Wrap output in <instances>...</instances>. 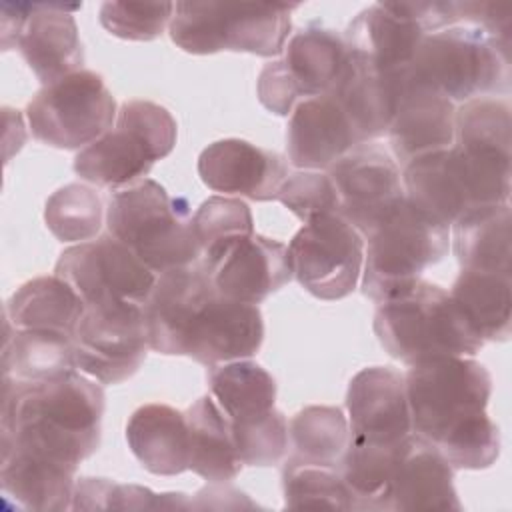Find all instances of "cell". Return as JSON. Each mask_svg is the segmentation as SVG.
I'll list each match as a JSON object with an SVG mask.
<instances>
[{"instance_id": "1", "label": "cell", "mask_w": 512, "mask_h": 512, "mask_svg": "<svg viewBox=\"0 0 512 512\" xmlns=\"http://www.w3.org/2000/svg\"><path fill=\"white\" fill-rule=\"evenodd\" d=\"M104 390L74 370L46 382L2 376V448H20L78 470L102 436Z\"/></svg>"}, {"instance_id": "2", "label": "cell", "mask_w": 512, "mask_h": 512, "mask_svg": "<svg viewBox=\"0 0 512 512\" xmlns=\"http://www.w3.org/2000/svg\"><path fill=\"white\" fill-rule=\"evenodd\" d=\"M374 334L408 366L446 356L474 358L484 346L450 292L422 278L378 304Z\"/></svg>"}, {"instance_id": "3", "label": "cell", "mask_w": 512, "mask_h": 512, "mask_svg": "<svg viewBox=\"0 0 512 512\" xmlns=\"http://www.w3.org/2000/svg\"><path fill=\"white\" fill-rule=\"evenodd\" d=\"M108 234L126 244L154 274L200 262L202 250L184 198L152 178L116 190L106 208Z\"/></svg>"}, {"instance_id": "4", "label": "cell", "mask_w": 512, "mask_h": 512, "mask_svg": "<svg viewBox=\"0 0 512 512\" xmlns=\"http://www.w3.org/2000/svg\"><path fill=\"white\" fill-rule=\"evenodd\" d=\"M402 80L460 104L508 92L510 44L474 26H448L424 36Z\"/></svg>"}, {"instance_id": "5", "label": "cell", "mask_w": 512, "mask_h": 512, "mask_svg": "<svg viewBox=\"0 0 512 512\" xmlns=\"http://www.w3.org/2000/svg\"><path fill=\"white\" fill-rule=\"evenodd\" d=\"M510 182L508 162L468 154L454 144L414 158L402 170L406 200L446 228L472 208L506 204Z\"/></svg>"}, {"instance_id": "6", "label": "cell", "mask_w": 512, "mask_h": 512, "mask_svg": "<svg viewBox=\"0 0 512 512\" xmlns=\"http://www.w3.org/2000/svg\"><path fill=\"white\" fill-rule=\"evenodd\" d=\"M412 432L436 450L486 416L492 376L466 356L434 358L404 374Z\"/></svg>"}, {"instance_id": "7", "label": "cell", "mask_w": 512, "mask_h": 512, "mask_svg": "<svg viewBox=\"0 0 512 512\" xmlns=\"http://www.w3.org/2000/svg\"><path fill=\"white\" fill-rule=\"evenodd\" d=\"M296 8L298 4L280 2H176L168 32L188 54L230 50L270 58L284 52Z\"/></svg>"}, {"instance_id": "8", "label": "cell", "mask_w": 512, "mask_h": 512, "mask_svg": "<svg viewBox=\"0 0 512 512\" xmlns=\"http://www.w3.org/2000/svg\"><path fill=\"white\" fill-rule=\"evenodd\" d=\"M178 138L174 116L150 100H128L120 106L116 124L74 158V172L100 188H126L166 158Z\"/></svg>"}, {"instance_id": "9", "label": "cell", "mask_w": 512, "mask_h": 512, "mask_svg": "<svg viewBox=\"0 0 512 512\" xmlns=\"http://www.w3.org/2000/svg\"><path fill=\"white\" fill-rule=\"evenodd\" d=\"M362 292L376 304L420 280L450 246V228L434 222L406 198L364 238Z\"/></svg>"}, {"instance_id": "10", "label": "cell", "mask_w": 512, "mask_h": 512, "mask_svg": "<svg viewBox=\"0 0 512 512\" xmlns=\"http://www.w3.org/2000/svg\"><path fill=\"white\" fill-rule=\"evenodd\" d=\"M116 100L100 74L72 72L42 86L26 106L32 136L52 148L82 150L112 128Z\"/></svg>"}, {"instance_id": "11", "label": "cell", "mask_w": 512, "mask_h": 512, "mask_svg": "<svg viewBox=\"0 0 512 512\" xmlns=\"http://www.w3.org/2000/svg\"><path fill=\"white\" fill-rule=\"evenodd\" d=\"M292 278L320 300L354 292L364 266V236L340 214L306 222L288 244Z\"/></svg>"}, {"instance_id": "12", "label": "cell", "mask_w": 512, "mask_h": 512, "mask_svg": "<svg viewBox=\"0 0 512 512\" xmlns=\"http://www.w3.org/2000/svg\"><path fill=\"white\" fill-rule=\"evenodd\" d=\"M142 306L90 304L74 332L76 368L100 384H120L136 374L148 350Z\"/></svg>"}, {"instance_id": "13", "label": "cell", "mask_w": 512, "mask_h": 512, "mask_svg": "<svg viewBox=\"0 0 512 512\" xmlns=\"http://www.w3.org/2000/svg\"><path fill=\"white\" fill-rule=\"evenodd\" d=\"M86 306L128 302L144 306L156 274L112 234L66 248L54 268Z\"/></svg>"}, {"instance_id": "14", "label": "cell", "mask_w": 512, "mask_h": 512, "mask_svg": "<svg viewBox=\"0 0 512 512\" xmlns=\"http://www.w3.org/2000/svg\"><path fill=\"white\" fill-rule=\"evenodd\" d=\"M340 200V216L364 238L406 198L402 172L382 146L364 142L348 150L330 168Z\"/></svg>"}, {"instance_id": "15", "label": "cell", "mask_w": 512, "mask_h": 512, "mask_svg": "<svg viewBox=\"0 0 512 512\" xmlns=\"http://www.w3.org/2000/svg\"><path fill=\"white\" fill-rule=\"evenodd\" d=\"M200 266L220 296L252 306H258L292 280L288 246L260 234L236 240L220 252L200 258Z\"/></svg>"}, {"instance_id": "16", "label": "cell", "mask_w": 512, "mask_h": 512, "mask_svg": "<svg viewBox=\"0 0 512 512\" xmlns=\"http://www.w3.org/2000/svg\"><path fill=\"white\" fill-rule=\"evenodd\" d=\"M288 174L290 168L282 154L240 138L216 140L198 156L200 180L222 196L276 200Z\"/></svg>"}, {"instance_id": "17", "label": "cell", "mask_w": 512, "mask_h": 512, "mask_svg": "<svg viewBox=\"0 0 512 512\" xmlns=\"http://www.w3.org/2000/svg\"><path fill=\"white\" fill-rule=\"evenodd\" d=\"M214 294L216 290L200 262L158 274L142 306L150 350L184 356L190 326Z\"/></svg>"}, {"instance_id": "18", "label": "cell", "mask_w": 512, "mask_h": 512, "mask_svg": "<svg viewBox=\"0 0 512 512\" xmlns=\"http://www.w3.org/2000/svg\"><path fill=\"white\" fill-rule=\"evenodd\" d=\"M352 440L398 444L412 434L404 374L390 366H368L352 376L346 392Z\"/></svg>"}, {"instance_id": "19", "label": "cell", "mask_w": 512, "mask_h": 512, "mask_svg": "<svg viewBox=\"0 0 512 512\" xmlns=\"http://www.w3.org/2000/svg\"><path fill=\"white\" fill-rule=\"evenodd\" d=\"M262 342L260 308L228 300L216 292L194 318L184 342V356L212 368L254 356Z\"/></svg>"}, {"instance_id": "20", "label": "cell", "mask_w": 512, "mask_h": 512, "mask_svg": "<svg viewBox=\"0 0 512 512\" xmlns=\"http://www.w3.org/2000/svg\"><path fill=\"white\" fill-rule=\"evenodd\" d=\"M80 6L82 4H30L16 48L42 86L82 70L84 50L72 16Z\"/></svg>"}, {"instance_id": "21", "label": "cell", "mask_w": 512, "mask_h": 512, "mask_svg": "<svg viewBox=\"0 0 512 512\" xmlns=\"http://www.w3.org/2000/svg\"><path fill=\"white\" fill-rule=\"evenodd\" d=\"M362 144L332 94L298 102L288 120V160L298 170H328L348 150Z\"/></svg>"}, {"instance_id": "22", "label": "cell", "mask_w": 512, "mask_h": 512, "mask_svg": "<svg viewBox=\"0 0 512 512\" xmlns=\"http://www.w3.org/2000/svg\"><path fill=\"white\" fill-rule=\"evenodd\" d=\"M454 116V102L404 82L400 74V96L386 132L394 160L406 166L414 158L450 148L454 144Z\"/></svg>"}, {"instance_id": "23", "label": "cell", "mask_w": 512, "mask_h": 512, "mask_svg": "<svg viewBox=\"0 0 512 512\" xmlns=\"http://www.w3.org/2000/svg\"><path fill=\"white\" fill-rule=\"evenodd\" d=\"M328 94L340 104L364 144L388 132L400 96V72L388 74L366 56L348 50L344 70Z\"/></svg>"}, {"instance_id": "24", "label": "cell", "mask_w": 512, "mask_h": 512, "mask_svg": "<svg viewBox=\"0 0 512 512\" xmlns=\"http://www.w3.org/2000/svg\"><path fill=\"white\" fill-rule=\"evenodd\" d=\"M454 468L414 432L402 442L388 490V510H462Z\"/></svg>"}, {"instance_id": "25", "label": "cell", "mask_w": 512, "mask_h": 512, "mask_svg": "<svg viewBox=\"0 0 512 512\" xmlns=\"http://www.w3.org/2000/svg\"><path fill=\"white\" fill-rule=\"evenodd\" d=\"M426 32L404 10L402 2H378L364 8L346 28L348 50L372 60L380 70H406Z\"/></svg>"}, {"instance_id": "26", "label": "cell", "mask_w": 512, "mask_h": 512, "mask_svg": "<svg viewBox=\"0 0 512 512\" xmlns=\"http://www.w3.org/2000/svg\"><path fill=\"white\" fill-rule=\"evenodd\" d=\"M0 486L20 508L62 512L72 508L76 470L20 448H2Z\"/></svg>"}, {"instance_id": "27", "label": "cell", "mask_w": 512, "mask_h": 512, "mask_svg": "<svg viewBox=\"0 0 512 512\" xmlns=\"http://www.w3.org/2000/svg\"><path fill=\"white\" fill-rule=\"evenodd\" d=\"M126 440L136 460L156 476L188 470V424L184 412L152 402L132 412Z\"/></svg>"}, {"instance_id": "28", "label": "cell", "mask_w": 512, "mask_h": 512, "mask_svg": "<svg viewBox=\"0 0 512 512\" xmlns=\"http://www.w3.org/2000/svg\"><path fill=\"white\" fill-rule=\"evenodd\" d=\"M184 416L188 424V470L210 484L234 480L244 464L232 440L230 420L216 400L200 396Z\"/></svg>"}, {"instance_id": "29", "label": "cell", "mask_w": 512, "mask_h": 512, "mask_svg": "<svg viewBox=\"0 0 512 512\" xmlns=\"http://www.w3.org/2000/svg\"><path fill=\"white\" fill-rule=\"evenodd\" d=\"M452 250L462 270L510 274V204L478 206L452 226Z\"/></svg>"}, {"instance_id": "30", "label": "cell", "mask_w": 512, "mask_h": 512, "mask_svg": "<svg viewBox=\"0 0 512 512\" xmlns=\"http://www.w3.org/2000/svg\"><path fill=\"white\" fill-rule=\"evenodd\" d=\"M84 308L74 288L54 274L24 282L6 302L4 314L16 330H48L74 338Z\"/></svg>"}, {"instance_id": "31", "label": "cell", "mask_w": 512, "mask_h": 512, "mask_svg": "<svg viewBox=\"0 0 512 512\" xmlns=\"http://www.w3.org/2000/svg\"><path fill=\"white\" fill-rule=\"evenodd\" d=\"M280 60L300 96L312 98L334 88L348 60V46L334 30L306 26L288 40Z\"/></svg>"}, {"instance_id": "32", "label": "cell", "mask_w": 512, "mask_h": 512, "mask_svg": "<svg viewBox=\"0 0 512 512\" xmlns=\"http://www.w3.org/2000/svg\"><path fill=\"white\" fill-rule=\"evenodd\" d=\"M448 292L484 342L508 340L512 326L510 274L460 270Z\"/></svg>"}, {"instance_id": "33", "label": "cell", "mask_w": 512, "mask_h": 512, "mask_svg": "<svg viewBox=\"0 0 512 512\" xmlns=\"http://www.w3.org/2000/svg\"><path fill=\"white\" fill-rule=\"evenodd\" d=\"M78 370L74 338L48 330H14L2 344V376L46 382Z\"/></svg>"}, {"instance_id": "34", "label": "cell", "mask_w": 512, "mask_h": 512, "mask_svg": "<svg viewBox=\"0 0 512 512\" xmlns=\"http://www.w3.org/2000/svg\"><path fill=\"white\" fill-rule=\"evenodd\" d=\"M402 442L348 440L338 472L350 492L352 510H388V490Z\"/></svg>"}, {"instance_id": "35", "label": "cell", "mask_w": 512, "mask_h": 512, "mask_svg": "<svg viewBox=\"0 0 512 512\" xmlns=\"http://www.w3.org/2000/svg\"><path fill=\"white\" fill-rule=\"evenodd\" d=\"M212 398L230 422L266 414L276 404V382L268 370L252 360L212 366L208 372Z\"/></svg>"}, {"instance_id": "36", "label": "cell", "mask_w": 512, "mask_h": 512, "mask_svg": "<svg viewBox=\"0 0 512 512\" xmlns=\"http://www.w3.org/2000/svg\"><path fill=\"white\" fill-rule=\"evenodd\" d=\"M292 460L338 468L348 440V420L338 406H306L288 424Z\"/></svg>"}, {"instance_id": "37", "label": "cell", "mask_w": 512, "mask_h": 512, "mask_svg": "<svg viewBox=\"0 0 512 512\" xmlns=\"http://www.w3.org/2000/svg\"><path fill=\"white\" fill-rule=\"evenodd\" d=\"M512 116L506 98L480 96L462 102L454 116V146L512 156Z\"/></svg>"}, {"instance_id": "38", "label": "cell", "mask_w": 512, "mask_h": 512, "mask_svg": "<svg viewBox=\"0 0 512 512\" xmlns=\"http://www.w3.org/2000/svg\"><path fill=\"white\" fill-rule=\"evenodd\" d=\"M102 200L90 186L66 184L52 192L44 206V222L58 242L82 244L102 228Z\"/></svg>"}, {"instance_id": "39", "label": "cell", "mask_w": 512, "mask_h": 512, "mask_svg": "<svg viewBox=\"0 0 512 512\" xmlns=\"http://www.w3.org/2000/svg\"><path fill=\"white\" fill-rule=\"evenodd\" d=\"M282 490L284 506L292 510H352L350 492L338 468L288 458L282 468Z\"/></svg>"}, {"instance_id": "40", "label": "cell", "mask_w": 512, "mask_h": 512, "mask_svg": "<svg viewBox=\"0 0 512 512\" xmlns=\"http://www.w3.org/2000/svg\"><path fill=\"white\" fill-rule=\"evenodd\" d=\"M72 510H190V498L182 492L156 494L138 484L86 476L76 480Z\"/></svg>"}, {"instance_id": "41", "label": "cell", "mask_w": 512, "mask_h": 512, "mask_svg": "<svg viewBox=\"0 0 512 512\" xmlns=\"http://www.w3.org/2000/svg\"><path fill=\"white\" fill-rule=\"evenodd\" d=\"M194 232L202 250L200 258L212 256L228 244L254 234L248 204L232 196H210L192 214Z\"/></svg>"}, {"instance_id": "42", "label": "cell", "mask_w": 512, "mask_h": 512, "mask_svg": "<svg viewBox=\"0 0 512 512\" xmlns=\"http://www.w3.org/2000/svg\"><path fill=\"white\" fill-rule=\"evenodd\" d=\"M232 440L244 466H274L290 444L288 420L274 406L266 414L242 422H230Z\"/></svg>"}, {"instance_id": "43", "label": "cell", "mask_w": 512, "mask_h": 512, "mask_svg": "<svg viewBox=\"0 0 512 512\" xmlns=\"http://www.w3.org/2000/svg\"><path fill=\"white\" fill-rule=\"evenodd\" d=\"M172 14V2H104L98 18L102 28L116 38L150 42L162 36Z\"/></svg>"}, {"instance_id": "44", "label": "cell", "mask_w": 512, "mask_h": 512, "mask_svg": "<svg viewBox=\"0 0 512 512\" xmlns=\"http://www.w3.org/2000/svg\"><path fill=\"white\" fill-rule=\"evenodd\" d=\"M276 200L304 224L324 214H340V200L328 172L296 170L290 172L278 190Z\"/></svg>"}, {"instance_id": "45", "label": "cell", "mask_w": 512, "mask_h": 512, "mask_svg": "<svg viewBox=\"0 0 512 512\" xmlns=\"http://www.w3.org/2000/svg\"><path fill=\"white\" fill-rule=\"evenodd\" d=\"M256 92L260 104L276 116L292 114L300 98V92L288 76L282 60H274L262 68L256 82Z\"/></svg>"}, {"instance_id": "46", "label": "cell", "mask_w": 512, "mask_h": 512, "mask_svg": "<svg viewBox=\"0 0 512 512\" xmlns=\"http://www.w3.org/2000/svg\"><path fill=\"white\" fill-rule=\"evenodd\" d=\"M190 508L192 510H244V508H258L244 492L222 484H210L194 494L190 498Z\"/></svg>"}, {"instance_id": "47", "label": "cell", "mask_w": 512, "mask_h": 512, "mask_svg": "<svg viewBox=\"0 0 512 512\" xmlns=\"http://www.w3.org/2000/svg\"><path fill=\"white\" fill-rule=\"evenodd\" d=\"M30 2H2L0 24H2V50L16 48L18 34L28 16Z\"/></svg>"}]
</instances>
